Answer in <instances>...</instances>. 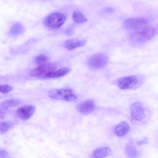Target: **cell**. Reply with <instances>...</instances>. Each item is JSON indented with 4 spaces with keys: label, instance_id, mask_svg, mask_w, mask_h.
<instances>
[{
    "label": "cell",
    "instance_id": "cell-1",
    "mask_svg": "<svg viewBox=\"0 0 158 158\" xmlns=\"http://www.w3.org/2000/svg\"><path fill=\"white\" fill-rule=\"evenodd\" d=\"M156 33V29L151 27H144L136 30L131 36V40L137 44H141L152 38Z\"/></svg>",
    "mask_w": 158,
    "mask_h": 158
},
{
    "label": "cell",
    "instance_id": "cell-2",
    "mask_svg": "<svg viewBox=\"0 0 158 158\" xmlns=\"http://www.w3.org/2000/svg\"><path fill=\"white\" fill-rule=\"evenodd\" d=\"M48 96L54 99L64 100L66 101H75L77 96L71 90L68 89H56L49 91Z\"/></svg>",
    "mask_w": 158,
    "mask_h": 158
},
{
    "label": "cell",
    "instance_id": "cell-3",
    "mask_svg": "<svg viewBox=\"0 0 158 158\" xmlns=\"http://www.w3.org/2000/svg\"><path fill=\"white\" fill-rule=\"evenodd\" d=\"M66 19L65 15L60 12H54L48 15L44 20V24L50 28H57L61 27Z\"/></svg>",
    "mask_w": 158,
    "mask_h": 158
},
{
    "label": "cell",
    "instance_id": "cell-4",
    "mask_svg": "<svg viewBox=\"0 0 158 158\" xmlns=\"http://www.w3.org/2000/svg\"><path fill=\"white\" fill-rule=\"evenodd\" d=\"M56 69V65L53 63H43L30 71L29 75L35 77H46L48 74Z\"/></svg>",
    "mask_w": 158,
    "mask_h": 158
},
{
    "label": "cell",
    "instance_id": "cell-5",
    "mask_svg": "<svg viewBox=\"0 0 158 158\" xmlns=\"http://www.w3.org/2000/svg\"><path fill=\"white\" fill-rule=\"evenodd\" d=\"M108 62V57L104 53H97L91 56L88 60V65L92 69L104 67Z\"/></svg>",
    "mask_w": 158,
    "mask_h": 158
},
{
    "label": "cell",
    "instance_id": "cell-6",
    "mask_svg": "<svg viewBox=\"0 0 158 158\" xmlns=\"http://www.w3.org/2000/svg\"><path fill=\"white\" fill-rule=\"evenodd\" d=\"M130 114L131 117L138 121L141 122L146 118V109L139 102H135L130 106Z\"/></svg>",
    "mask_w": 158,
    "mask_h": 158
},
{
    "label": "cell",
    "instance_id": "cell-7",
    "mask_svg": "<svg viewBox=\"0 0 158 158\" xmlns=\"http://www.w3.org/2000/svg\"><path fill=\"white\" fill-rule=\"evenodd\" d=\"M139 83V78L136 75L123 77L119 78L117 84L122 89H129L134 88Z\"/></svg>",
    "mask_w": 158,
    "mask_h": 158
},
{
    "label": "cell",
    "instance_id": "cell-8",
    "mask_svg": "<svg viewBox=\"0 0 158 158\" xmlns=\"http://www.w3.org/2000/svg\"><path fill=\"white\" fill-rule=\"evenodd\" d=\"M148 23V19L145 17H136L128 19L125 21L124 25L127 29L138 30L146 27Z\"/></svg>",
    "mask_w": 158,
    "mask_h": 158
},
{
    "label": "cell",
    "instance_id": "cell-9",
    "mask_svg": "<svg viewBox=\"0 0 158 158\" xmlns=\"http://www.w3.org/2000/svg\"><path fill=\"white\" fill-rule=\"evenodd\" d=\"M35 111V107L33 106H24L20 107L17 110V116L22 120L29 119L34 114Z\"/></svg>",
    "mask_w": 158,
    "mask_h": 158
},
{
    "label": "cell",
    "instance_id": "cell-10",
    "mask_svg": "<svg viewBox=\"0 0 158 158\" xmlns=\"http://www.w3.org/2000/svg\"><path fill=\"white\" fill-rule=\"evenodd\" d=\"M95 105L92 100H86L80 103L78 106V111L82 114H89L94 111Z\"/></svg>",
    "mask_w": 158,
    "mask_h": 158
},
{
    "label": "cell",
    "instance_id": "cell-11",
    "mask_svg": "<svg viewBox=\"0 0 158 158\" xmlns=\"http://www.w3.org/2000/svg\"><path fill=\"white\" fill-rule=\"evenodd\" d=\"M85 40H81L79 39H71L67 40L65 42V47L69 50H73L77 48L83 46L86 44Z\"/></svg>",
    "mask_w": 158,
    "mask_h": 158
},
{
    "label": "cell",
    "instance_id": "cell-12",
    "mask_svg": "<svg viewBox=\"0 0 158 158\" xmlns=\"http://www.w3.org/2000/svg\"><path fill=\"white\" fill-rule=\"evenodd\" d=\"M130 130V126L126 122H122L115 128V133L117 136L122 137L126 135Z\"/></svg>",
    "mask_w": 158,
    "mask_h": 158
},
{
    "label": "cell",
    "instance_id": "cell-13",
    "mask_svg": "<svg viewBox=\"0 0 158 158\" xmlns=\"http://www.w3.org/2000/svg\"><path fill=\"white\" fill-rule=\"evenodd\" d=\"M111 150L109 147H102L95 149L93 152V157L95 158H104L109 156Z\"/></svg>",
    "mask_w": 158,
    "mask_h": 158
},
{
    "label": "cell",
    "instance_id": "cell-14",
    "mask_svg": "<svg viewBox=\"0 0 158 158\" xmlns=\"http://www.w3.org/2000/svg\"><path fill=\"white\" fill-rule=\"evenodd\" d=\"M70 71V68L69 67H62L59 69L55 70L53 72H51L47 75L48 78H57L61 77L65 75Z\"/></svg>",
    "mask_w": 158,
    "mask_h": 158
},
{
    "label": "cell",
    "instance_id": "cell-15",
    "mask_svg": "<svg viewBox=\"0 0 158 158\" xmlns=\"http://www.w3.org/2000/svg\"><path fill=\"white\" fill-rule=\"evenodd\" d=\"M20 103V101L17 99H10L2 102L0 106L2 109H7L11 107H15L18 106Z\"/></svg>",
    "mask_w": 158,
    "mask_h": 158
},
{
    "label": "cell",
    "instance_id": "cell-16",
    "mask_svg": "<svg viewBox=\"0 0 158 158\" xmlns=\"http://www.w3.org/2000/svg\"><path fill=\"white\" fill-rule=\"evenodd\" d=\"M72 19L75 22L78 23H84L87 21V19L85 15L79 10H75L73 13Z\"/></svg>",
    "mask_w": 158,
    "mask_h": 158
},
{
    "label": "cell",
    "instance_id": "cell-17",
    "mask_svg": "<svg viewBox=\"0 0 158 158\" xmlns=\"http://www.w3.org/2000/svg\"><path fill=\"white\" fill-rule=\"evenodd\" d=\"M24 30L23 25L20 23H15L14 24L10 30V33L12 35H18L23 33Z\"/></svg>",
    "mask_w": 158,
    "mask_h": 158
},
{
    "label": "cell",
    "instance_id": "cell-18",
    "mask_svg": "<svg viewBox=\"0 0 158 158\" xmlns=\"http://www.w3.org/2000/svg\"><path fill=\"white\" fill-rule=\"evenodd\" d=\"M125 150H126V153L128 154V156L129 157H135L136 156V150L135 149V148L130 145H128L126 148H125Z\"/></svg>",
    "mask_w": 158,
    "mask_h": 158
},
{
    "label": "cell",
    "instance_id": "cell-19",
    "mask_svg": "<svg viewBox=\"0 0 158 158\" xmlns=\"http://www.w3.org/2000/svg\"><path fill=\"white\" fill-rule=\"evenodd\" d=\"M48 59V57L44 54H40L35 58V63L37 64H41L46 62Z\"/></svg>",
    "mask_w": 158,
    "mask_h": 158
},
{
    "label": "cell",
    "instance_id": "cell-20",
    "mask_svg": "<svg viewBox=\"0 0 158 158\" xmlns=\"http://www.w3.org/2000/svg\"><path fill=\"white\" fill-rule=\"evenodd\" d=\"M13 89V88L9 85H0V93H8Z\"/></svg>",
    "mask_w": 158,
    "mask_h": 158
},
{
    "label": "cell",
    "instance_id": "cell-21",
    "mask_svg": "<svg viewBox=\"0 0 158 158\" xmlns=\"http://www.w3.org/2000/svg\"><path fill=\"white\" fill-rule=\"evenodd\" d=\"M10 125L5 122L0 123V133H6L9 128Z\"/></svg>",
    "mask_w": 158,
    "mask_h": 158
},
{
    "label": "cell",
    "instance_id": "cell-22",
    "mask_svg": "<svg viewBox=\"0 0 158 158\" xmlns=\"http://www.w3.org/2000/svg\"><path fill=\"white\" fill-rule=\"evenodd\" d=\"M147 139H146V138H144V139H143V140H141V141H140L139 142H138V144L139 145H140V144H144V143H146V142H147Z\"/></svg>",
    "mask_w": 158,
    "mask_h": 158
}]
</instances>
